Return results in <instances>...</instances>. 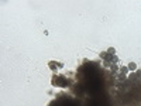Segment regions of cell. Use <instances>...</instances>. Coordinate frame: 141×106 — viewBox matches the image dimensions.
I'll return each instance as SVG.
<instances>
[{"mask_svg":"<svg viewBox=\"0 0 141 106\" xmlns=\"http://www.w3.org/2000/svg\"><path fill=\"white\" fill-rule=\"evenodd\" d=\"M128 78H130V79H134V78H136V75H134V74H130V75H128Z\"/></svg>","mask_w":141,"mask_h":106,"instance_id":"cell-5","label":"cell"},{"mask_svg":"<svg viewBox=\"0 0 141 106\" xmlns=\"http://www.w3.org/2000/svg\"><path fill=\"white\" fill-rule=\"evenodd\" d=\"M107 52H109V54H111V55H114V54H116V50H114L113 47H110L109 50H107Z\"/></svg>","mask_w":141,"mask_h":106,"instance_id":"cell-4","label":"cell"},{"mask_svg":"<svg viewBox=\"0 0 141 106\" xmlns=\"http://www.w3.org/2000/svg\"><path fill=\"white\" fill-rule=\"evenodd\" d=\"M127 67H128V69H130V71H133V72H134V71H137V64H136V62H130Z\"/></svg>","mask_w":141,"mask_h":106,"instance_id":"cell-2","label":"cell"},{"mask_svg":"<svg viewBox=\"0 0 141 106\" xmlns=\"http://www.w3.org/2000/svg\"><path fill=\"white\" fill-rule=\"evenodd\" d=\"M119 69H120V72H121L123 75H125V74H128V71H130V69H128V67H120Z\"/></svg>","mask_w":141,"mask_h":106,"instance_id":"cell-3","label":"cell"},{"mask_svg":"<svg viewBox=\"0 0 141 106\" xmlns=\"http://www.w3.org/2000/svg\"><path fill=\"white\" fill-rule=\"evenodd\" d=\"M100 57H102V58H104L107 62H111V64H117V62H119V58H117L116 55L109 54V52H102V54H100Z\"/></svg>","mask_w":141,"mask_h":106,"instance_id":"cell-1","label":"cell"}]
</instances>
